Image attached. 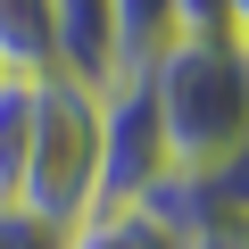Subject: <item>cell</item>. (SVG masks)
<instances>
[{
  "label": "cell",
  "mask_w": 249,
  "mask_h": 249,
  "mask_svg": "<svg viewBox=\"0 0 249 249\" xmlns=\"http://www.w3.org/2000/svg\"><path fill=\"white\" fill-rule=\"evenodd\" d=\"M108 25H116V67L142 75L175 42V0H108Z\"/></svg>",
  "instance_id": "5b68a950"
},
{
  "label": "cell",
  "mask_w": 249,
  "mask_h": 249,
  "mask_svg": "<svg viewBox=\"0 0 249 249\" xmlns=\"http://www.w3.org/2000/svg\"><path fill=\"white\" fill-rule=\"evenodd\" d=\"M17 208L42 224H83L100 208V91L67 75H34V124H25V175Z\"/></svg>",
  "instance_id": "7a4b0ae2"
},
{
  "label": "cell",
  "mask_w": 249,
  "mask_h": 249,
  "mask_svg": "<svg viewBox=\"0 0 249 249\" xmlns=\"http://www.w3.org/2000/svg\"><path fill=\"white\" fill-rule=\"evenodd\" d=\"M175 34H241L249 42V0H175Z\"/></svg>",
  "instance_id": "52a82bcc"
},
{
  "label": "cell",
  "mask_w": 249,
  "mask_h": 249,
  "mask_svg": "<svg viewBox=\"0 0 249 249\" xmlns=\"http://www.w3.org/2000/svg\"><path fill=\"white\" fill-rule=\"evenodd\" d=\"M25 124H34V75H0V208H17V175H25Z\"/></svg>",
  "instance_id": "8992f818"
},
{
  "label": "cell",
  "mask_w": 249,
  "mask_h": 249,
  "mask_svg": "<svg viewBox=\"0 0 249 249\" xmlns=\"http://www.w3.org/2000/svg\"><path fill=\"white\" fill-rule=\"evenodd\" d=\"M166 175V142H158V116L142 75H124L100 91V208H133L150 199V183Z\"/></svg>",
  "instance_id": "3957f363"
},
{
  "label": "cell",
  "mask_w": 249,
  "mask_h": 249,
  "mask_svg": "<svg viewBox=\"0 0 249 249\" xmlns=\"http://www.w3.org/2000/svg\"><path fill=\"white\" fill-rule=\"evenodd\" d=\"M183 249H249V232H241V224H216V232H191Z\"/></svg>",
  "instance_id": "9c48e42d"
},
{
  "label": "cell",
  "mask_w": 249,
  "mask_h": 249,
  "mask_svg": "<svg viewBox=\"0 0 249 249\" xmlns=\"http://www.w3.org/2000/svg\"><path fill=\"white\" fill-rule=\"evenodd\" d=\"M67 249H183V232L133 199V208H91L83 224H67Z\"/></svg>",
  "instance_id": "277c9868"
},
{
  "label": "cell",
  "mask_w": 249,
  "mask_h": 249,
  "mask_svg": "<svg viewBox=\"0 0 249 249\" xmlns=\"http://www.w3.org/2000/svg\"><path fill=\"white\" fill-rule=\"evenodd\" d=\"M166 175L175 166H232L249 142V42L241 34H175L142 67Z\"/></svg>",
  "instance_id": "6da1fadb"
},
{
  "label": "cell",
  "mask_w": 249,
  "mask_h": 249,
  "mask_svg": "<svg viewBox=\"0 0 249 249\" xmlns=\"http://www.w3.org/2000/svg\"><path fill=\"white\" fill-rule=\"evenodd\" d=\"M0 249H67V232L25 216V208H0Z\"/></svg>",
  "instance_id": "ba28073f"
}]
</instances>
